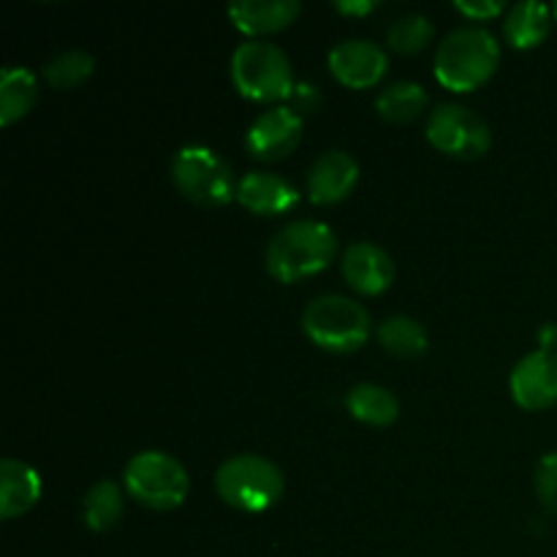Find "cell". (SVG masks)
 Returning <instances> with one entry per match:
<instances>
[{
	"instance_id": "cell-9",
	"label": "cell",
	"mask_w": 557,
	"mask_h": 557,
	"mask_svg": "<svg viewBox=\"0 0 557 557\" xmlns=\"http://www.w3.org/2000/svg\"><path fill=\"white\" fill-rule=\"evenodd\" d=\"M302 114L294 107L277 103L250 123L248 134H245V150L259 161H283L297 150V145L302 141Z\"/></svg>"
},
{
	"instance_id": "cell-30",
	"label": "cell",
	"mask_w": 557,
	"mask_h": 557,
	"mask_svg": "<svg viewBox=\"0 0 557 557\" xmlns=\"http://www.w3.org/2000/svg\"><path fill=\"white\" fill-rule=\"evenodd\" d=\"M553 16H555V22H557V3L553 5Z\"/></svg>"
},
{
	"instance_id": "cell-12",
	"label": "cell",
	"mask_w": 557,
	"mask_h": 557,
	"mask_svg": "<svg viewBox=\"0 0 557 557\" xmlns=\"http://www.w3.org/2000/svg\"><path fill=\"white\" fill-rule=\"evenodd\" d=\"M359 183V163L351 152L346 150H330L321 152L308 169L305 177V188H308V199L313 205L330 207L341 205L343 199L354 194Z\"/></svg>"
},
{
	"instance_id": "cell-17",
	"label": "cell",
	"mask_w": 557,
	"mask_h": 557,
	"mask_svg": "<svg viewBox=\"0 0 557 557\" xmlns=\"http://www.w3.org/2000/svg\"><path fill=\"white\" fill-rule=\"evenodd\" d=\"M553 20V5L539 3V0H522L506 11L504 36L515 49H536L549 36Z\"/></svg>"
},
{
	"instance_id": "cell-14",
	"label": "cell",
	"mask_w": 557,
	"mask_h": 557,
	"mask_svg": "<svg viewBox=\"0 0 557 557\" xmlns=\"http://www.w3.org/2000/svg\"><path fill=\"white\" fill-rule=\"evenodd\" d=\"M237 201L253 215H286L299 205V188L275 172H248L239 180Z\"/></svg>"
},
{
	"instance_id": "cell-23",
	"label": "cell",
	"mask_w": 557,
	"mask_h": 557,
	"mask_svg": "<svg viewBox=\"0 0 557 557\" xmlns=\"http://www.w3.org/2000/svg\"><path fill=\"white\" fill-rule=\"evenodd\" d=\"M96 71V58L85 49H63L44 65V79L54 90H76Z\"/></svg>"
},
{
	"instance_id": "cell-15",
	"label": "cell",
	"mask_w": 557,
	"mask_h": 557,
	"mask_svg": "<svg viewBox=\"0 0 557 557\" xmlns=\"http://www.w3.org/2000/svg\"><path fill=\"white\" fill-rule=\"evenodd\" d=\"M302 14L299 0H237L228 5V20L245 36H270L292 27Z\"/></svg>"
},
{
	"instance_id": "cell-1",
	"label": "cell",
	"mask_w": 557,
	"mask_h": 557,
	"mask_svg": "<svg viewBox=\"0 0 557 557\" xmlns=\"http://www.w3.org/2000/svg\"><path fill=\"white\" fill-rule=\"evenodd\" d=\"M337 256L335 228L321 221H292L267 245V272L277 283H299L324 272Z\"/></svg>"
},
{
	"instance_id": "cell-28",
	"label": "cell",
	"mask_w": 557,
	"mask_h": 557,
	"mask_svg": "<svg viewBox=\"0 0 557 557\" xmlns=\"http://www.w3.org/2000/svg\"><path fill=\"white\" fill-rule=\"evenodd\" d=\"M379 0H335V9L343 16H368L379 9Z\"/></svg>"
},
{
	"instance_id": "cell-16",
	"label": "cell",
	"mask_w": 557,
	"mask_h": 557,
	"mask_svg": "<svg viewBox=\"0 0 557 557\" xmlns=\"http://www.w3.org/2000/svg\"><path fill=\"white\" fill-rule=\"evenodd\" d=\"M41 493L44 482L36 468L14 457H5L0 462V517L3 520L27 515L41 500Z\"/></svg>"
},
{
	"instance_id": "cell-26",
	"label": "cell",
	"mask_w": 557,
	"mask_h": 557,
	"mask_svg": "<svg viewBox=\"0 0 557 557\" xmlns=\"http://www.w3.org/2000/svg\"><path fill=\"white\" fill-rule=\"evenodd\" d=\"M455 9L471 22H487L504 14V0H455Z\"/></svg>"
},
{
	"instance_id": "cell-19",
	"label": "cell",
	"mask_w": 557,
	"mask_h": 557,
	"mask_svg": "<svg viewBox=\"0 0 557 557\" xmlns=\"http://www.w3.org/2000/svg\"><path fill=\"white\" fill-rule=\"evenodd\" d=\"M346 406L357 422L370 424V428H392L400 417V400L386 386L370 384V381L351 386Z\"/></svg>"
},
{
	"instance_id": "cell-7",
	"label": "cell",
	"mask_w": 557,
	"mask_h": 557,
	"mask_svg": "<svg viewBox=\"0 0 557 557\" xmlns=\"http://www.w3.org/2000/svg\"><path fill=\"white\" fill-rule=\"evenodd\" d=\"M125 493L152 511H172L185 504L190 479L183 462L161 449H145L128 460L123 471Z\"/></svg>"
},
{
	"instance_id": "cell-10",
	"label": "cell",
	"mask_w": 557,
	"mask_h": 557,
	"mask_svg": "<svg viewBox=\"0 0 557 557\" xmlns=\"http://www.w3.org/2000/svg\"><path fill=\"white\" fill-rule=\"evenodd\" d=\"M332 76L341 82L343 87L351 90H368L375 87L389 71V54L381 44L370 41V38H346V41L335 44L330 49Z\"/></svg>"
},
{
	"instance_id": "cell-25",
	"label": "cell",
	"mask_w": 557,
	"mask_h": 557,
	"mask_svg": "<svg viewBox=\"0 0 557 557\" xmlns=\"http://www.w3.org/2000/svg\"><path fill=\"white\" fill-rule=\"evenodd\" d=\"M533 484H536V498L544 506V511L557 517V451H547L539 460Z\"/></svg>"
},
{
	"instance_id": "cell-22",
	"label": "cell",
	"mask_w": 557,
	"mask_h": 557,
	"mask_svg": "<svg viewBox=\"0 0 557 557\" xmlns=\"http://www.w3.org/2000/svg\"><path fill=\"white\" fill-rule=\"evenodd\" d=\"M430 107V96L419 82L397 79L386 85L375 98V112L392 125H406Z\"/></svg>"
},
{
	"instance_id": "cell-20",
	"label": "cell",
	"mask_w": 557,
	"mask_h": 557,
	"mask_svg": "<svg viewBox=\"0 0 557 557\" xmlns=\"http://www.w3.org/2000/svg\"><path fill=\"white\" fill-rule=\"evenodd\" d=\"M123 515L125 495L123 490H120V484L112 482V479H101V482H96L85 493V500H82V522L87 525V531H112V528L120 525Z\"/></svg>"
},
{
	"instance_id": "cell-11",
	"label": "cell",
	"mask_w": 557,
	"mask_h": 557,
	"mask_svg": "<svg viewBox=\"0 0 557 557\" xmlns=\"http://www.w3.org/2000/svg\"><path fill=\"white\" fill-rule=\"evenodd\" d=\"M509 389L522 411H547L557 406V351L536 348L515 364Z\"/></svg>"
},
{
	"instance_id": "cell-24",
	"label": "cell",
	"mask_w": 557,
	"mask_h": 557,
	"mask_svg": "<svg viewBox=\"0 0 557 557\" xmlns=\"http://www.w3.org/2000/svg\"><path fill=\"white\" fill-rule=\"evenodd\" d=\"M433 36L435 25L430 22V16L411 11V14H403L392 22L389 33H386V44H389V49H395L400 54H417L422 49H428Z\"/></svg>"
},
{
	"instance_id": "cell-18",
	"label": "cell",
	"mask_w": 557,
	"mask_h": 557,
	"mask_svg": "<svg viewBox=\"0 0 557 557\" xmlns=\"http://www.w3.org/2000/svg\"><path fill=\"white\" fill-rule=\"evenodd\" d=\"M38 101V79L25 65H5L0 74V125L9 128L30 114Z\"/></svg>"
},
{
	"instance_id": "cell-21",
	"label": "cell",
	"mask_w": 557,
	"mask_h": 557,
	"mask_svg": "<svg viewBox=\"0 0 557 557\" xmlns=\"http://www.w3.org/2000/svg\"><path fill=\"white\" fill-rule=\"evenodd\" d=\"M375 337L386 354L400 359H419L430 348L428 326L411 315H392V319L381 321Z\"/></svg>"
},
{
	"instance_id": "cell-13",
	"label": "cell",
	"mask_w": 557,
	"mask_h": 557,
	"mask_svg": "<svg viewBox=\"0 0 557 557\" xmlns=\"http://www.w3.org/2000/svg\"><path fill=\"white\" fill-rule=\"evenodd\" d=\"M341 270L348 286L364 297H379L395 283L392 256L381 245L368 243V239L348 245L341 259Z\"/></svg>"
},
{
	"instance_id": "cell-3",
	"label": "cell",
	"mask_w": 557,
	"mask_h": 557,
	"mask_svg": "<svg viewBox=\"0 0 557 557\" xmlns=\"http://www.w3.org/2000/svg\"><path fill=\"white\" fill-rule=\"evenodd\" d=\"M234 90L256 103H277L292 98L297 79L288 54L277 44L250 38L239 44L228 63Z\"/></svg>"
},
{
	"instance_id": "cell-2",
	"label": "cell",
	"mask_w": 557,
	"mask_h": 557,
	"mask_svg": "<svg viewBox=\"0 0 557 557\" xmlns=\"http://www.w3.org/2000/svg\"><path fill=\"white\" fill-rule=\"evenodd\" d=\"M500 65V44L495 33L482 25L451 30L435 49L433 74L446 90L471 92L487 85Z\"/></svg>"
},
{
	"instance_id": "cell-27",
	"label": "cell",
	"mask_w": 557,
	"mask_h": 557,
	"mask_svg": "<svg viewBox=\"0 0 557 557\" xmlns=\"http://www.w3.org/2000/svg\"><path fill=\"white\" fill-rule=\"evenodd\" d=\"M292 103L299 114L302 112H315L321 107V90L313 82H297L292 92Z\"/></svg>"
},
{
	"instance_id": "cell-8",
	"label": "cell",
	"mask_w": 557,
	"mask_h": 557,
	"mask_svg": "<svg viewBox=\"0 0 557 557\" xmlns=\"http://www.w3.org/2000/svg\"><path fill=\"white\" fill-rule=\"evenodd\" d=\"M428 141L449 158L473 161L487 156L493 147V131L487 120L462 103H438L428 117Z\"/></svg>"
},
{
	"instance_id": "cell-4",
	"label": "cell",
	"mask_w": 557,
	"mask_h": 557,
	"mask_svg": "<svg viewBox=\"0 0 557 557\" xmlns=\"http://www.w3.org/2000/svg\"><path fill=\"white\" fill-rule=\"evenodd\" d=\"M215 490L221 500L245 515H261L283 498L286 479L277 462L261 455H234L218 468Z\"/></svg>"
},
{
	"instance_id": "cell-29",
	"label": "cell",
	"mask_w": 557,
	"mask_h": 557,
	"mask_svg": "<svg viewBox=\"0 0 557 557\" xmlns=\"http://www.w3.org/2000/svg\"><path fill=\"white\" fill-rule=\"evenodd\" d=\"M536 341H539V348L557 351V324H555V321H547V324L539 326Z\"/></svg>"
},
{
	"instance_id": "cell-6",
	"label": "cell",
	"mask_w": 557,
	"mask_h": 557,
	"mask_svg": "<svg viewBox=\"0 0 557 557\" xmlns=\"http://www.w3.org/2000/svg\"><path fill=\"white\" fill-rule=\"evenodd\" d=\"M172 183L199 207H226L237 201L239 180L232 163L207 145H185L172 158Z\"/></svg>"
},
{
	"instance_id": "cell-5",
	"label": "cell",
	"mask_w": 557,
	"mask_h": 557,
	"mask_svg": "<svg viewBox=\"0 0 557 557\" xmlns=\"http://www.w3.org/2000/svg\"><path fill=\"white\" fill-rule=\"evenodd\" d=\"M302 330L319 348L330 354H354L368 343L373 319L368 308L343 294H321L310 299L302 313Z\"/></svg>"
}]
</instances>
